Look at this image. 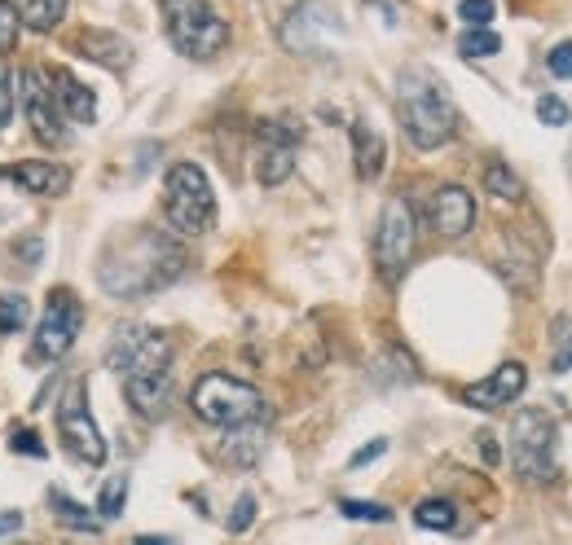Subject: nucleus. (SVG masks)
Segmentation results:
<instances>
[{
    "label": "nucleus",
    "mask_w": 572,
    "mask_h": 545,
    "mask_svg": "<svg viewBox=\"0 0 572 545\" xmlns=\"http://www.w3.org/2000/svg\"><path fill=\"white\" fill-rule=\"evenodd\" d=\"M185 269L181 247L159 229H132L119 242H110L102 264H97V282L115 299H141L163 286H172Z\"/></svg>",
    "instance_id": "nucleus-1"
},
{
    "label": "nucleus",
    "mask_w": 572,
    "mask_h": 545,
    "mask_svg": "<svg viewBox=\"0 0 572 545\" xmlns=\"http://www.w3.org/2000/svg\"><path fill=\"white\" fill-rule=\"evenodd\" d=\"M396 115H401V128L414 150H440L454 141V124H458L454 102H449L440 75L427 71V66L401 71V84H396Z\"/></svg>",
    "instance_id": "nucleus-2"
},
{
    "label": "nucleus",
    "mask_w": 572,
    "mask_h": 545,
    "mask_svg": "<svg viewBox=\"0 0 572 545\" xmlns=\"http://www.w3.org/2000/svg\"><path fill=\"white\" fill-rule=\"evenodd\" d=\"M190 409L207 427H242V422H264L269 418V400H264L260 387H251L247 378L234 374H203L190 392Z\"/></svg>",
    "instance_id": "nucleus-3"
},
{
    "label": "nucleus",
    "mask_w": 572,
    "mask_h": 545,
    "mask_svg": "<svg viewBox=\"0 0 572 545\" xmlns=\"http://www.w3.org/2000/svg\"><path fill=\"white\" fill-rule=\"evenodd\" d=\"M163 211H168L172 229L185 238H198L216 225V194L212 181L198 163H172L168 181H163Z\"/></svg>",
    "instance_id": "nucleus-4"
},
{
    "label": "nucleus",
    "mask_w": 572,
    "mask_h": 545,
    "mask_svg": "<svg viewBox=\"0 0 572 545\" xmlns=\"http://www.w3.org/2000/svg\"><path fill=\"white\" fill-rule=\"evenodd\" d=\"M163 22H168V40L185 58L207 62L229 44V27L207 0H159Z\"/></svg>",
    "instance_id": "nucleus-5"
},
{
    "label": "nucleus",
    "mask_w": 572,
    "mask_h": 545,
    "mask_svg": "<svg viewBox=\"0 0 572 545\" xmlns=\"http://www.w3.org/2000/svg\"><path fill=\"white\" fill-rule=\"evenodd\" d=\"M511 462L528 484L555 480V422L542 409H520L511 422Z\"/></svg>",
    "instance_id": "nucleus-6"
},
{
    "label": "nucleus",
    "mask_w": 572,
    "mask_h": 545,
    "mask_svg": "<svg viewBox=\"0 0 572 545\" xmlns=\"http://www.w3.org/2000/svg\"><path fill=\"white\" fill-rule=\"evenodd\" d=\"M414 242H418V220L414 207L405 194H392L388 207L379 216V238H374V260H379V273L396 282L414 260Z\"/></svg>",
    "instance_id": "nucleus-7"
},
{
    "label": "nucleus",
    "mask_w": 572,
    "mask_h": 545,
    "mask_svg": "<svg viewBox=\"0 0 572 545\" xmlns=\"http://www.w3.org/2000/svg\"><path fill=\"white\" fill-rule=\"evenodd\" d=\"M106 365L115 374H146V370H168L172 365V343L159 335V330L141 326V321H128V326L115 330L106 348Z\"/></svg>",
    "instance_id": "nucleus-8"
},
{
    "label": "nucleus",
    "mask_w": 572,
    "mask_h": 545,
    "mask_svg": "<svg viewBox=\"0 0 572 545\" xmlns=\"http://www.w3.org/2000/svg\"><path fill=\"white\" fill-rule=\"evenodd\" d=\"M80 326H84V308L75 291H53L49 295V308H44V321L36 330V343H31V361H62L66 352L75 348V339H80Z\"/></svg>",
    "instance_id": "nucleus-9"
},
{
    "label": "nucleus",
    "mask_w": 572,
    "mask_h": 545,
    "mask_svg": "<svg viewBox=\"0 0 572 545\" xmlns=\"http://www.w3.org/2000/svg\"><path fill=\"white\" fill-rule=\"evenodd\" d=\"M58 436L80 462H88V466L106 462V440H102V431H97L93 414H88L84 383H71V392L62 396V405H58Z\"/></svg>",
    "instance_id": "nucleus-10"
},
{
    "label": "nucleus",
    "mask_w": 572,
    "mask_h": 545,
    "mask_svg": "<svg viewBox=\"0 0 572 545\" xmlns=\"http://www.w3.org/2000/svg\"><path fill=\"white\" fill-rule=\"evenodd\" d=\"M260 137V150H256V181L264 189L282 185L286 176H291L295 168V146H300L304 132L291 124V119H264V124L256 128Z\"/></svg>",
    "instance_id": "nucleus-11"
},
{
    "label": "nucleus",
    "mask_w": 572,
    "mask_h": 545,
    "mask_svg": "<svg viewBox=\"0 0 572 545\" xmlns=\"http://www.w3.org/2000/svg\"><path fill=\"white\" fill-rule=\"evenodd\" d=\"M22 110H27V124L36 132V141L44 146H62V106L53 97V84L44 80V71H27L22 75Z\"/></svg>",
    "instance_id": "nucleus-12"
},
{
    "label": "nucleus",
    "mask_w": 572,
    "mask_h": 545,
    "mask_svg": "<svg viewBox=\"0 0 572 545\" xmlns=\"http://www.w3.org/2000/svg\"><path fill=\"white\" fill-rule=\"evenodd\" d=\"M427 220L440 238H467L471 225H476V198L462 185H440L432 194V207H427Z\"/></svg>",
    "instance_id": "nucleus-13"
},
{
    "label": "nucleus",
    "mask_w": 572,
    "mask_h": 545,
    "mask_svg": "<svg viewBox=\"0 0 572 545\" xmlns=\"http://www.w3.org/2000/svg\"><path fill=\"white\" fill-rule=\"evenodd\" d=\"M524 383H528V370L520 361H506L498 365L484 383H471V387H462V400H467L471 409H484V414H493V409H502V405H511L515 396L524 392Z\"/></svg>",
    "instance_id": "nucleus-14"
},
{
    "label": "nucleus",
    "mask_w": 572,
    "mask_h": 545,
    "mask_svg": "<svg viewBox=\"0 0 572 545\" xmlns=\"http://www.w3.org/2000/svg\"><path fill=\"white\" fill-rule=\"evenodd\" d=\"M124 396L141 418H163L172 409V374L168 370L124 374Z\"/></svg>",
    "instance_id": "nucleus-15"
},
{
    "label": "nucleus",
    "mask_w": 572,
    "mask_h": 545,
    "mask_svg": "<svg viewBox=\"0 0 572 545\" xmlns=\"http://www.w3.org/2000/svg\"><path fill=\"white\" fill-rule=\"evenodd\" d=\"M264 453L260 444V422H242V427H225V440L216 444L212 458L220 466H256Z\"/></svg>",
    "instance_id": "nucleus-16"
},
{
    "label": "nucleus",
    "mask_w": 572,
    "mask_h": 545,
    "mask_svg": "<svg viewBox=\"0 0 572 545\" xmlns=\"http://www.w3.org/2000/svg\"><path fill=\"white\" fill-rule=\"evenodd\" d=\"M14 181L36 198H58V194H66V185H71V172H66L62 163L31 159V163H18L14 168Z\"/></svg>",
    "instance_id": "nucleus-17"
},
{
    "label": "nucleus",
    "mask_w": 572,
    "mask_h": 545,
    "mask_svg": "<svg viewBox=\"0 0 572 545\" xmlns=\"http://www.w3.org/2000/svg\"><path fill=\"white\" fill-rule=\"evenodd\" d=\"M53 97H58V106L75 119V124H93V119H97L93 88H84L71 71H53Z\"/></svg>",
    "instance_id": "nucleus-18"
},
{
    "label": "nucleus",
    "mask_w": 572,
    "mask_h": 545,
    "mask_svg": "<svg viewBox=\"0 0 572 545\" xmlns=\"http://www.w3.org/2000/svg\"><path fill=\"white\" fill-rule=\"evenodd\" d=\"M352 159H357V176L361 181H379L383 176V159H388V146L370 124H352Z\"/></svg>",
    "instance_id": "nucleus-19"
},
{
    "label": "nucleus",
    "mask_w": 572,
    "mask_h": 545,
    "mask_svg": "<svg viewBox=\"0 0 572 545\" xmlns=\"http://www.w3.org/2000/svg\"><path fill=\"white\" fill-rule=\"evenodd\" d=\"M80 53H88L93 62H102V66H110V71H124L128 66V58H132V44L128 40H119L115 31H80Z\"/></svg>",
    "instance_id": "nucleus-20"
},
{
    "label": "nucleus",
    "mask_w": 572,
    "mask_h": 545,
    "mask_svg": "<svg viewBox=\"0 0 572 545\" xmlns=\"http://www.w3.org/2000/svg\"><path fill=\"white\" fill-rule=\"evenodd\" d=\"M498 273L515 286V291H537V255H528L515 233L506 238V255L498 260Z\"/></svg>",
    "instance_id": "nucleus-21"
},
{
    "label": "nucleus",
    "mask_w": 572,
    "mask_h": 545,
    "mask_svg": "<svg viewBox=\"0 0 572 545\" xmlns=\"http://www.w3.org/2000/svg\"><path fill=\"white\" fill-rule=\"evenodd\" d=\"M66 5L71 0H18V22L27 31H36V36H44V31H53L66 18Z\"/></svg>",
    "instance_id": "nucleus-22"
},
{
    "label": "nucleus",
    "mask_w": 572,
    "mask_h": 545,
    "mask_svg": "<svg viewBox=\"0 0 572 545\" xmlns=\"http://www.w3.org/2000/svg\"><path fill=\"white\" fill-rule=\"evenodd\" d=\"M414 524L432 528V532H449L458 524V510H454V502H445V497H427V502L414 506Z\"/></svg>",
    "instance_id": "nucleus-23"
},
{
    "label": "nucleus",
    "mask_w": 572,
    "mask_h": 545,
    "mask_svg": "<svg viewBox=\"0 0 572 545\" xmlns=\"http://www.w3.org/2000/svg\"><path fill=\"white\" fill-rule=\"evenodd\" d=\"M49 506H53V515H58V524L71 528V532H97V528H102L93 515H88V506L71 502L66 493H49Z\"/></svg>",
    "instance_id": "nucleus-24"
},
{
    "label": "nucleus",
    "mask_w": 572,
    "mask_h": 545,
    "mask_svg": "<svg viewBox=\"0 0 572 545\" xmlns=\"http://www.w3.org/2000/svg\"><path fill=\"white\" fill-rule=\"evenodd\" d=\"M484 189H489L493 198H502V203H520L524 198L520 176L506 168V163H489V168H484Z\"/></svg>",
    "instance_id": "nucleus-25"
},
{
    "label": "nucleus",
    "mask_w": 572,
    "mask_h": 545,
    "mask_svg": "<svg viewBox=\"0 0 572 545\" xmlns=\"http://www.w3.org/2000/svg\"><path fill=\"white\" fill-rule=\"evenodd\" d=\"M498 49H502V36H498V31H489V27H467L458 36V53H462V58H471V62L493 58Z\"/></svg>",
    "instance_id": "nucleus-26"
},
{
    "label": "nucleus",
    "mask_w": 572,
    "mask_h": 545,
    "mask_svg": "<svg viewBox=\"0 0 572 545\" xmlns=\"http://www.w3.org/2000/svg\"><path fill=\"white\" fill-rule=\"evenodd\" d=\"M124 502H128V475H110V480L102 484V497H97V515L119 519L124 515Z\"/></svg>",
    "instance_id": "nucleus-27"
},
{
    "label": "nucleus",
    "mask_w": 572,
    "mask_h": 545,
    "mask_svg": "<svg viewBox=\"0 0 572 545\" xmlns=\"http://www.w3.org/2000/svg\"><path fill=\"white\" fill-rule=\"evenodd\" d=\"M31 308L22 295H0V335H18L22 326H27Z\"/></svg>",
    "instance_id": "nucleus-28"
},
{
    "label": "nucleus",
    "mask_w": 572,
    "mask_h": 545,
    "mask_svg": "<svg viewBox=\"0 0 572 545\" xmlns=\"http://www.w3.org/2000/svg\"><path fill=\"white\" fill-rule=\"evenodd\" d=\"M339 510H344L348 519H357V524H388L392 519V510L388 506H379V502H339Z\"/></svg>",
    "instance_id": "nucleus-29"
},
{
    "label": "nucleus",
    "mask_w": 572,
    "mask_h": 545,
    "mask_svg": "<svg viewBox=\"0 0 572 545\" xmlns=\"http://www.w3.org/2000/svg\"><path fill=\"white\" fill-rule=\"evenodd\" d=\"M18 5L14 0H0V53H9L18 44Z\"/></svg>",
    "instance_id": "nucleus-30"
},
{
    "label": "nucleus",
    "mask_w": 572,
    "mask_h": 545,
    "mask_svg": "<svg viewBox=\"0 0 572 545\" xmlns=\"http://www.w3.org/2000/svg\"><path fill=\"white\" fill-rule=\"evenodd\" d=\"M493 14H498L493 0H462V5H458V18L467 22V27H489Z\"/></svg>",
    "instance_id": "nucleus-31"
},
{
    "label": "nucleus",
    "mask_w": 572,
    "mask_h": 545,
    "mask_svg": "<svg viewBox=\"0 0 572 545\" xmlns=\"http://www.w3.org/2000/svg\"><path fill=\"white\" fill-rule=\"evenodd\" d=\"M537 119H542L546 128H564L572 119V110H568L564 97H542V102H537Z\"/></svg>",
    "instance_id": "nucleus-32"
},
{
    "label": "nucleus",
    "mask_w": 572,
    "mask_h": 545,
    "mask_svg": "<svg viewBox=\"0 0 572 545\" xmlns=\"http://www.w3.org/2000/svg\"><path fill=\"white\" fill-rule=\"evenodd\" d=\"M546 66H550V75H555V80H572V40L555 44V49H550V58H546Z\"/></svg>",
    "instance_id": "nucleus-33"
},
{
    "label": "nucleus",
    "mask_w": 572,
    "mask_h": 545,
    "mask_svg": "<svg viewBox=\"0 0 572 545\" xmlns=\"http://www.w3.org/2000/svg\"><path fill=\"white\" fill-rule=\"evenodd\" d=\"M251 524H256V497L242 493L234 502V519H229V532H247Z\"/></svg>",
    "instance_id": "nucleus-34"
},
{
    "label": "nucleus",
    "mask_w": 572,
    "mask_h": 545,
    "mask_svg": "<svg viewBox=\"0 0 572 545\" xmlns=\"http://www.w3.org/2000/svg\"><path fill=\"white\" fill-rule=\"evenodd\" d=\"M9 115H14V80H9V71L0 66V128L9 124Z\"/></svg>",
    "instance_id": "nucleus-35"
},
{
    "label": "nucleus",
    "mask_w": 572,
    "mask_h": 545,
    "mask_svg": "<svg viewBox=\"0 0 572 545\" xmlns=\"http://www.w3.org/2000/svg\"><path fill=\"white\" fill-rule=\"evenodd\" d=\"M14 453H27V458H44V444L36 431H14Z\"/></svg>",
    "instance_id": "nucleus-36"
},
{
    "label": "nucleus",
    "mask_w": 572,
    "mask_h": 545,
    "mask_svg": "<svg viewBox=\"0 0 572 545\" xmlns=\"http://www.w3.org/2000/svg\"><path fill=\"white\" fill-rule=\"evenodd\" d=\"M383 449H388V440H370L361 453H352V466H366V462H374V458H383Z\"/></svg>",
    "instance_id": "nucleus-37"
},
{
    "label": "nucleus",
    "mask_w": 572,
    "mask_h": 545,
    "mask_svg": "<svg viewBox=\"0 0 572 545\" xmlns=\"http://www.w3.org/2000/svg\"><path fill=\"white\" fill-rule=\"evenodd\" d=\"M564 335H568V352H559V357H555V374H564L572 365V321H564Z\"/></svg>",
    "instance_id": "nucleus-38"
},
{
    "label": "nucleus",
    "mask_w": 572,
    "mask_h": 545,
    "mask_svg": "<svg viewBox=\"0 0 572 545\" xmlns=\"http://www.w3.org/2000/svg\"><path fill=\"white\" fill-rule=\"evenodd\" d=\"M480 453H484V462H489V466H498V458H502L498 440H493V436H480Z\"/></svg>",
    "instance_id": "nucleus-39"
},
{
    "label": "nucleus",
    "mask_w": 572,
    "mask_h": 545,
    "mask_svg": "<svg viewBox=\"0 0 572 545\" xmlns=\"http://www.w3.org/2000/svg\"><path fill=\"white\" fill-rule=\"evenodd\" d=\"M18 528H22V515L5 510V515H0V537H9V532H18Z\"/></svg>",
    "instance_id": "nucleus-40"
}]
</instances>
